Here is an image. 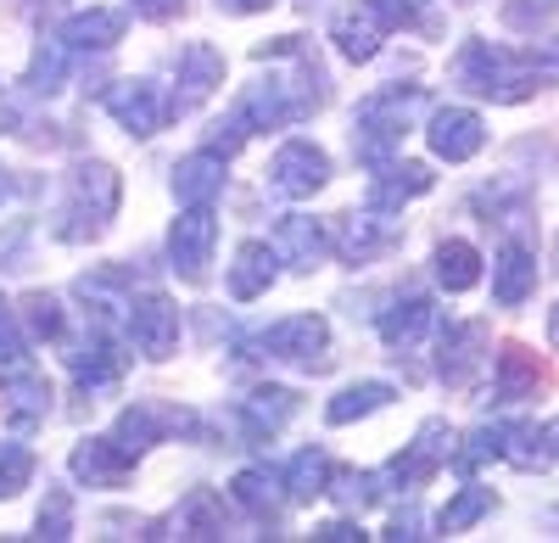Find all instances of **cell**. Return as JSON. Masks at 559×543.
Returning a JSON list of instances; mask_svg holds the SVG:
<instances>
[{
    "instance_id": "obj_7",
    "label": "cell",
    "mask_w": 559,
    "mask_h": 543,
    "mask_svg": "<svg viewBox=\"0 0 559 543\" xmlns=\"http://www.w3.org/2000/svg\"><path fill=\"white\" fill-rule=\"evenodd\" d=\"M426 141H431V152H437L442 163H471V157L487 146V123H481V113H471V107H437Z\"/></svg>"
},
{
    "instance_id": "obj_24",
    "label": "cell",
    "mask_w": 559,
    "mask_h": 543,
    "mask_svg": "<svg viewBox=\"0 0 559 543\" xmlns=\"http://www.w3.org/2000/svg\"><path fill=\"white\" fill-rule=\"evenodd\" d=\"M386 403H392V387L386 381H358V387H342L331 403H324V421H331V426H353L364 415L386 410Z\"/></svg>"
},
{
    "instance_id": "obj_9",
    "label": "cell",
    "mask_w": 559,
    "mask_h": 543,
    "mask_svg": "<svg viewBox=\"0 0 559 543\" xmlns=\"http://www.w3.org/2000/svg\"><path fill=\"white\" fill-rule=\"evenodd\" d=\"M107 113L129 129V134H140V141H146V134H157L163 129V96H157V84L152 79H123V84H112L107 90Z\"/></svg>"
},
{
    "instance_id": "obj_41",
    "label": "cell",
    "mask_w": 559,
    "mask_h": 543,
    "mask_svg": "<svg viewBox=\"0 0 559 543\" xmlns=\"http://www.w3.org/2000/svg\"><path fill=\"white\" fill-rule=\"evenodd\" d=\"M554 12H559V0H509L503 23H509V28H543Z\"/></svg>"
},
{
    "instance_id": "obj_26",
    "label": "cell",
    "mask_w": 559,
    "mask_h": 543,
    "mask_svg": "<svg viewBox=\"0 0 559 543\" xmlns=\"http://www.w3.org/2000/svg\"><path fill=\"white\" fill-rule=\"evenodd\" d=\"M431 326V303L426 297H397L386 314H381V342L386 347H414Z\"/></svg>"
},
{
    "instance_id": "obj_19",
    "label": "cell",
    "mask_w": 559,
    "mask_h": 543,
    "mask_svg": "<svg viewBox=\"0 0 559 543\" xmlns=\"http://www.w3.org/2000/svg\"><path fill=\"white\" fill-rule=\"evenodd\" d=\"M481 342H487V326H453L448 337H442V358H437V365H442V376L453 381V387H471V376L481 370Z\"/></svg>"
},
{
    "instance_id": "obj_38",
    "label": "cell",
    "mask_w": 559,
    "mask_h": 543,
    "mask_svg": "<svg viewBox=\"0 0 559 543\" xmlns=\"http://www.w3.org/2000/svg\"><path fill=\"white\" fill-rule=\"evenodd\" d=\"M521 68L532 84H559V39H537L532 51H521Z\"/></svg>"
},
{
    "instance_id": "obj_17",
    "label": "cell",
    "mask_w": 559,
    "mask_h": 543,
    "mask_svg": "<svg viewBox=\"0 0 559 543\" xmlns=\"http://www.w3.org/2000/svg\"><path fill=\"white\" fill-rule=\"evenodd\" d=\"M118 39H123V12H107V7L73 12L62 23V45H68V51H112Z\"/></svg>"
},
{
    "instance_id": "obj_31",
    "label": "cell",
    "mask_w": 559,
    "mask_h": 543,
    "mask_svg": "<svg viewBox=\"0 0 559 543\" xmlns=\"http://www.w3.org/2000/svg\"><path fill=\"white\" fill-rule=\"evenodd\" d=\"M324 493H336L342 510H364L381 499V476L376 471H336L331 482H324Z\"/></svg>"
},
{
    "instance_id": "obj_32",
    "label": "cell",
    "mask_w": 559,
    "mask_h": 543,
    "mask_svg": "<svg viewBox=\"0 0 559 543\" xmlns=\"http://www.w3.org/2000/svg\"><path fill=\"white\" fill-rule=\"evenodd\" d=\"M487 510H492V487H459V499L437 516V527L442 532H471Z\"/></svg>"
},
{
    "instance_id": "obj_30",
    "label": "cell",
    "mask_w": 559,
    "mask_h": 543,
    "mask_svg": "<svg viewBox=\"0 0 559 543\" xmlns=\"http://www.w3.org/2000/svg\"><path fill=\"white\" fill-rule=\"evenodd\" d=\"M229 493H236V505H241V510H252L258 521L274 527V516H280V493H274V482H269L263 471H241Z\"/></svg>"
},
{
    "instance_id": "obj_20",
    "label": "cell",
    "mask_w": 559,
    "mask_h": 543,
    "mask_svg": "<svg viewBox=\"0 0 559 543\" xmlns=\"http://www.w3.org/2000/svg\"><path fill=\"white\" fill-rule=\"evenodd\" d=\"M274 263H280V252H274V247L247 241V247L236 252V263H229V297H236V303L263 297V292L274 286Z\"/></svg>"
},
{
    "instance_id": "obj_10",
    "label": "cell",
    "mask_w": 559,
    "mask_h": 543,
    "mask_svg": "<svg viewBox=\"0 0 559 543\" xmlns=\"http://www.w3.org/2000/svg\"><path fill=\"white\" fill-rule=\"evenodd\" d=\"M448 460H453V426H448V421H426V426H419V437H414V442L403 448V455H397L392 476L414 487V482L437 476Z\"/></svg>"
},
{
    "instance_id": "obj_12",
    "label": "cell",
    "mask_w": 559,
    "mask_h": 543,
    "mask_svg": "<svg viewBox=\"0 0 559 543\" xmlns=\"http://www.w3.org/2000/svg\"><path fill=\"white\" fill-rule=\"evenodd\" d=\"M381 17L369 12V0L364 7H342L336 17H331V39H336V51L347 57V62H376V51H381Z\"/></svg>"
},
{
    "instance_id": "obj_36",
    "label": "cell",
    "mask_w": 559,
    "mask_h": 543,
    "mask_svg": "<svg viewBox=\"0 0 559 543\" xmlns=\"http://www.w3.org/2000/svg\"><path fill=\"white\" fill-rule=\"evenodd\" d=\"M23 320H28L34 337H51V342H57V337H62V303H57L51 292H28V297H23Z\"/></svg>"
},
{
    "instance_id": "obj_13",
    "label": "cell",
    "mask_w": 559,
    "mask_h": 543,
    "mask_svg": "<svg viewBox=\"0 0 559 543\" xmlns=\"http://www.w3.org/2000/svg\"><path fill=\"white\" fill-rule=\"evenodd\" d=\"M129 465H134V455H123L112 437H90L73 448V476L90 487H118L129 476Z\"/></svg>"
},
{
    "instance_id": "obj_5",
    "label": "cell",
    "mask_w": 559,
    "mask_h": 543,
    "mask_svg": "<svg viewBox=\"0 0 559 543\" xmlns=\"http://www.w3.org/2000/svg\"><path fill=\"white\" fill-rule=\"evenodd\" d=\"M258 347L280 365H308L319 370L324 365V347H331V326L319 320V314H292V320H280L274 331L258 337Z\"/></svg>"
},
{
    "instance_id": "obj_25",
    "label": "cell",
    "mask_w": 559,
    "mask_h": 543,
    "mask_svg": "<svg viewBox=\"0 0 559 543\" xmlns=\"http://www.w3.org/2000/svg\"><path fill=\"white\" fill-rule=\"evenodd\" d=\"M224 499L218 493H207V487H197L191 499L179 505V516H174V538H224Z\"/></svg>"
},
{
    "instance_id": "obj_16",
    "label": "cell",
    "mask_w": 559,
    "mask_h": 543,
    "mask_svg": "<svg viewBox=\"0 0 559 543\" xmlns=\"http://www.w3.org/2000/svg\"><path fill=\"white\" fill-rule=\"evenodd\" d=\"M532 286H537V258H532L521 241H509V247L498 252V263H492V297H498L503 308H521V303L532 297Z\"/></svg>"
},
{
    "instance_id": "obj_23",
    "label": "cell",
    "mask_w": 559,
    "mask_h": 543,
    "mask_svg": "<svg viewBox=\"0 0 559 543\" xmlns=\"http://www.w3.org/2000/svg\"><path fill=\"white\" fill-rule=\"evenodd\" d=\"M537 381H543V365H537V353H526L521 342H509V347L498 353V381H492V392H498L503 403H515V398L537 392Z\"/></svg>"
},
{
    "instance_id": "obj_35",
    "label": "cell",
    "mask_w": 559,
    "mask_h": 543,
    "mask_svg": "<svg viewBox=\"0 0 559 543\" xmlns=\"http://www.w3.org/2000/svg\"><path fill=\"white\" fill-rule=\"evenodd\" d=\"M34 476V455L23 442H0V499H12V493H23Z\"/></svg>"
},
{
    "instance_id": "obj_21",
    "label": "cell",
    "mask_w": 559,
    "mask_h": 543,
    "mask_svg": "<svg viewBox=\"0 0 559 543\" xmlns=\"http://www.w3.org/2000/svg\"><path fill=\"white\" fill-rule=\"evenodd\" d=\"M297 415V392H286V387H258L247 403H241V426H247V437H274L280 426H286Z\"/></svg>"
},
{
    "instance_id": "obj_6",
    "label": "cell",
    "mask_w": 559,
    "mask_h": 543,
    "mask_svg": "<svg viewBox=\"0 0 559 543\" xmlns=\"http://www.w3.org/2000/svg\"><path fill=\"white\" fill-rule=\"evenodd\" d=\"M324 179H331V157H324L313 141H286L269 163V186L280 197H313Z\"/></svg>"
},
{
    "instance_id": "obj_15",
    "label": "cell",
    "mask_w": 559,
    "mask_h": 543,
    "mask_svg": "<svg viewBox=\"0 0 559 543\" xmlns=\"http://www.w3.org/2000/svg\"><path fill=\"white\" fill-rule=\"evenodd\" d=\"M274 252H286V263L308 275V269H319L324 252H331V236H324L313 219L292 213V219H280V231H274Z\"/></svg>"
},
{
    "instance_id": "obj_4",
    "label": "cell",
    "mask_w": 559,
    "mask_h": 543,
    "mask_svg": "<svg viewBox=\"0 0 559 543\" xmlns=\"http://www.w3.org/2000/svg\"><path fill=\"white\" fill-rule=\"evenodd\" d=\"M213 241H218L213 202H185V213L174 219V231H168L174 275H179V281H202V275H207V263H213Z\"/></svg>"
},
{
    "instance_id": "obj_40",
    "label": "cell",
    "mask_w": 559,
    "mask_h": 543,
    "mask_svg": "<svg viewBox=\"0 0 559 543\" xmlns=\"http://www.w3.org/2000/svg\"><path fill=\"white\" fill-rule=\"evenodd\" d=\"M23 365H28V353H23V331H17V320H12L7 297H0V370H23Z\"/></svg>"
},
{
    "instance_id": "obj_49",
    "label": "cell",
    "mask_w": 559,
    "mask_h": 543,
    "mask_svg": "<svg viewBox=\"0 0 559 543\" xmlns=\"http://www.w3.org/2000/svg\"><path fill=\"white\" fill-rule=\"evenodd\" d=\"M7 129H12V102L0 96V134H7Z\"/></svg>"
},
{
    "instance_id": "obj_45",
    "label": "cell",
    "mask_w": 559,
    "mask_h": 543,
    "mask_svg": "<svg viewBox=\"0 0 559 543\" xmlns=\"http://www.w3.org/2000/svg\"><path fill=\"white\" fill-rule=\"evenodd\" d=\"M386 538H426V532H419V510H403V516L386 527Z\"/></svg>"
},
{
    "instance_id": "obj_29",
    "label": "cell",
    "mask_w": 559,
    "mask_h": 543,
    "mask_svg": "<svg viewBox=\"0 0 559 543\" xmlns=\"http://www.w3.org/2000/svg\"><path fill=\"white\" fill-rule=\"evenodd\" d=\"M324 482H331V460H324L319 448H308V455H297V460H292V471H286V493H292L297 505L319 499V493H324Z\"/></svg>"
},
{
    "instance_id": "obj_47",
    "label": "cell",
    "mask_w": 559,
    "mask_h": 543,
    "mask_svg": "<svg viewBox=\"0 0 559 543\" xmlns=\"http://www.w3.org/2000/svg\"><path fill=\"white\" fill-rule=\"evenodd\" d=\"M543 442H548V455H559V421H548V426H543Z\"/></svg>"
},
{
    "instance_id": "obj_3",
    "label": "cell",
    "mask_w": 559,
    "mask_h": 543,
    "mask_svg": "<svg viewBox=\"0 0 559 543\" xmlns=\"http://www.w3.org/2000/svg\"><path fill=\"white\" fill-rule=\"evenodd\" d=\"M453 79L464 90H476V96H492V102H521L532 96V79L521 68V51H498L487 39H471L453 62Z\"/></svg>"
},
{
    "instance_id": "obj_33",
    "label": "cell",
    "mask_w": 559,
    "mask_h": 543,
    "mask_svg": "<svg viewBox=\"0 0 559 543\" xmlns=\"http://www.w3.org/2000/svg\"><path fill=\"white\" fill-rule=\"evenodd\" d=\"M503 460H515L521 471H537L548 460V442L537 426H503Z\"/></svg>"
},
{
    "instance_id": "obj_46",
    "label": "cell",
    "mask_w": 559,
    "mask_h": 543,
    "mask_svg": "<svg viewBox=\"0 0 559 543\" xmlns=\"http://www.w3.org/2000/svg\"><path fill=\"white\" fill-rule=\"evenodd\" d=\"M218 7H224V12H236V17H247V12H263L269 0H218Z\"/></svg>"
},
{
    "instance_id": "obj_28",
    "label": "cell",
    "mask_w": 559,
    "mask_h": 543,
    "mask_svg": "<svg viewBox=\"0 0 559 543\" xmlns=\"http://www.w3.org/2000/svg\"><path fill=\"white\" fill-rule=\"evenodd\" d=\"M336 247H342V258H353V263L376 258V252L386 247L381 219H358V213H342V219H336Z\"/></svg>"
},
{
    "instance_id": "obj_42",
    "label": "cell",
    "mask_w": 559,
    "mask_h": 543,
    "mask_svg": "<svg viewBox=\"0 0 559 543\" xmlns=\"http://www.w3.org/2000/svg\"><path fill=\"white\" fill-rule=\"evenodd\" d=\"M369 12L381 17V28H403L414 23V0H369Z\"/></svg>"
},
{
    "instance_id": "obj_22",
    "label": "cell",
    "mask_w": 559,
    "mask_h": 543,
    "mask_svg": "<svg viewBox=\"0 0 559 543\" xmlns=\"http://www.w3.org/2000/svg\"><path fill=\"white\" fill-rule=\"evenodd\" d=\"M174 191L179 202H213L224 191V157L218 152H197L174 168Z\"/></svg>"
},
{
    "instance_id": "obj_2",
    "label": "cell",
    "mask_w": 559,
    "mask_h": 543,
    "mask_svg": "<svg viewBox=\"0 0 559 543\" xmlns=\"http://www.w3.org/2000/svg\"><path fill=\"white\" fill-rule=\"evenodd\" d=\"M426 107V96L419 90H403V84H392V90H376L364 107H358V118H353V146H358V157L364 163H392V152H397V141H403V129L414 123V113Z\"/></svg>"
},
{
    "instance_id": "obj_37",
    "label": "cell",
    "mask_w": 559,
    "mask_h": 543,
    "mask_svg": "<svg viewBox=\"0 0 559 543\" xmlns=\"http://www.w3.org/2000/svg\"><path fill=\"white\" fill-rule=\"evenodd\" d=\"M459 471H476V465H487V460H503V426H476L471 432V448H459Z\"/></svg>"
},
{
    "instance_id": "obj_18",
    "label": "cell",
    "mask_w": 559,
    "mask_h": 543,
    "mask_svg": "<svg viewBox=\"0 0 559 543\" xmlns=\"http://www.w3.org/2000/svg\"><path fill=\"white\" fill-rule=\"evenodd\" d=\"M419 191H431V168L426 163H381V179L369 186V208L392 213V208H403Z\"/></svg>"
},
{
    "instance_id": "obj_44",
    "label": "cell",
    "mask_w": 559,
    "mask_h": 543,
    "mask_svg": "<svg viewBox=\"0 0 559 543\" xmlns=\"http://www.w3.org/2000/svg\"><path fill=\"white\" fill-rule=\"evenodd\" d=\"M313 538H324V543H358V538H364V532H358V527H353V521H331V527H319V532H313Z\"/></svg>"
},
{
    "instance_id": "obj_8",
    "label": "cell",
    "mask_w": 559,
    "mask_h": 543,
    "mask_svg": "<svg viewBox=\"0 0 559 543\" xmlns=\"http://www.w3.org/2000/svg\"><path fill=\"white\" fill-rule=\"evenodd\" d=\"M129 337L146 358H168L174 342H179V308L157 292H146L140 303H129Z\"/></svg>"
},
{
    "instance_id": "obj_27",
    "label": "cell",
    "mask_w": 559,
    "mask_h": 543,
    "mask_svg": "<svg viewBox=\"0 0 559 543\" xmlns=\"http://www.w3.org/2000/svg\"><path fill=\"white\" fill-rule=\"evenodd\" d=\"M437 281L448 292H471L481 281V252L471 241H442L437 247Z\"/></svg>"
},
{
    "instance_id": "obj_11",
    "label": "cell",
    "mask_w": 559,
    "mask_h": 543,
    "mask_svg": "<svg viewBox=\"0 0 559 543\" xmlns=\"http://www.w3.org/2000/svg\"><path fill=\"white\" fill-rule=\"evenodd\" d=\"M218 84H224V57L213 51L207 39L185 45V51H179V96H174V107H179V113L202 107V102L213 96Z\"/></svg>"
},
{
    "instance_id": "obj_1",
    "label": "cell",
    "mask_w": 559,
    "mask_h": 543,
    "mask_svg": "<svg viewBox=\"0 0 559 543\" xmlns=\"http://www.w3.org/2000/svg\"><path fill=\"white\" fill-rule=\"evenodd\" d=\"M118 174L107 163H79L68 174V202H62V224H57V236L62 241H90V236H102L112 213H118Z\"/></svg>"
},
{
    "instance_id": "obj_39",
    "label": "cell",
    "mask_w": 559,
    "mask_h": 543,
    "mask_svg": "<svg viewBox=\"0 0 559 543\" xmlns=\"http://www.w3.org/2000/svg\"><path fill=\"white\" fill-rule=\"evenodd\" d=\"M39 538H51V543L73 538V499H68V493H51V499H45V510H39Z\"/></svg>"
},
{
    "instance_id": "obj_14",
    "label": "cell",
    "mask_w": 559,
    "mask_h": 543,
    "mask_svg": "<svg viewBox=\"0 0 559 543\" xmlns=\"http://www.w3.org/2000/svg\"><path fill=\"white\" fill-rule=\"evenodd\" d=\"M0 398H7V421L12 426H34V421H45V410H51V387H45V376L34 370V365H23V370H7V387H0Z\"/></svg>"
},
{
    "instance_id": "obj_48",
    "label": "cell",
    "mask_w": 559,
    "mask_h": 543,
    "mask_svg": "<svg viewBox=\"0 0 559 543\" xmlns=\"http://www.w3.org/2000/svg\"><path fill=\"white\" fill-rule=\"evenodd\" d=\"M548 342H554V347H559V303H554V308H548Z\"/></svg>"
},
{
    "instance_id": "obj_43",
    "label": "cell",
    "mask_w": 559,
    "mask_h": 543,
    "mask_svg": "<svg viewBox=\"0 0 559 543\" xmlns=\"http://www.w3.org/2000/svg\"><path fill=\"white\" fill-rule=\"evenodd\" d=\"M129 7H134L140 17H152V23H168V17L185 7V0H129Z\"/></svg>"
},
{
    "instance_id": "obj_34",
    "label": "cell",
    "mask_w": 559,
    "mask_h": 543,
    "mask_svg": "<svg viewBox=\"0 0 559 543\" xmlns=\"http://www.w3.org/2000/svg\"><path fill=\"white\" fill-rule=\"evenodd\" d=\"M62 51H68V45H57V39H45L39 51H34L28 79H23L34 96H51V90H62Z\"/></svg>"
}]
</instances>
